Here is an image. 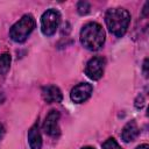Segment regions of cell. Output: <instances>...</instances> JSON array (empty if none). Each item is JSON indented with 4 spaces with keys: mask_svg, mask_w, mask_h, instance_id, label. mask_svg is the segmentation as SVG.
Segmentation results:
<instances>
[{
    "mask_svg": "<svg viewBox=\"0 0 149 149\" xmlns=\"http://www.w3.org/2000/svg\"><path fill=\"white\" fill-rule=\"evenodd\" d=\"M106 61L102 57H93L91 58L85 68V73L90 79L98 80L102 77L104 70H105Z\"/></svg>",
    "mask_w": 149,
    "mask_h": 149,
    "instance_id": "5",
    "label": "cell"
},
{
    "mask_svg": "<svg viewBox=\"0 0 149 149\" xmlns=\"http://www.w3.org/2000/svg\"><path fill=\"white\" fill-rule=\"evenodd\" d=\"M102 149H121V147L113 137H109L102 143Z\"/></svg>",
    "mask_w": 149,
    "mask_h": 149,
    "instance_id": "13",
    "label": "cell"
},
{
    "mask_svg": "<svg viewBox=\"0 0 149 149\" xmlns=\"http://www.w3.org/2000/svg\"><path fill=\"white\" fill-rule=\"evenodd\" d=\"M10 66V55L9 54H2L0 55V73L5 74Z\"/></svg>",
    "mask_w": 149,
    "mask_h": 149,
    "instance_id": "11",
    "label": "cell"
},
{
    "mask_svg": "<svg viewBox=\"0 0 149 149\" xmlns=\"http://www.w3.org/2000/svg\"><path fill=\"white\" fill-rule=\"evenodd\" d=\"M3 134H5V128H3V126L0 123V139L3 136Z\"/></svg>",
    "mask_w": 149,
    "mask_h": 149,
    "instance_id": "14",
    "label": "cell"
},
{
    "mask_svg": "<svg viewBox=\"0 0 149 149\" xmlns=\"http://www.w3.org/2000/svg\"><path fill=\"white\" fill-rule=\"evenodd\" d=\"M139 135V127L136 125V122L134 120L129 121L126 123V126L123 127L122 132H121V137L125 142H132L136 139V136Z\"/></svg>",
    "mask_w": 149,
    "mask_h": 149,
    "instance_id": "9",
    "label": "cell"
},
{
    "mask_svg": "<svg viewBox=\"0 0 149 149\" xmlns=\"http://www.w3.org/2000/svg\"><path fill=\"white\" fill-rule=\"evenodd\" d=\"M28 142L31 149H41L42 147V137L38 130V125L35 123L28 130Z\"/></svg>",
    "mask_w": 149,
    "mask_h": 149,
    "instance_id": "10",
    "label": "cell"
},
{
    "mask_svg": "<svg viewBox=\"0 0 149 149\" xmlns=\"http://www.w3.org/2000/svg\"><path fill=\"white\" fill-rule=\"evenodd\" d=\"M81 149H94L93 147H83Z\"/></svg>",
    "mask_w": 149,
    "mask_h": 149,
    "instance_id": "17",
    "label": "cell"
},
{
    "mask_svg": "<svg viewBox=\"0 0 149 149\" xmlns=\"http://www.w3.org/2000/svg\"><path fill=\"white\" fill-rule=\"evenodd\" d=\"M35 28V20L30 14L23 15L16 23H14L9 30V36L14 42L21 43L27 40L30 33Z\"/></svg>",
    "mask_w": 149,
    "mask_h": 149,
    "instance_id": "3",
    "label": "cell"
},
{
    "mask_svg": "<svg viewBox=\"0 0 149 149\" xmlns=\"http://www.w3.org/2000/svg\"><path fill=\"white\" fill-rule=\"evenodd\" d=\"M61 22V14L58 10L50 8L43 13L41 17V30L45 36H51L56 33Z\"/></svg>",
    "mask_w": 149,
    "mask_h": 149,
    "instance_id": "4",
    "label": "cell"
},
{
    "mask_svg": "<svg viewBox=\"0 0 149 149\" xmlns=\"http://www.w3.org/2000/svg\"><path fill=\"white\" fill-rule=\"evenodd\" d=\"M58 120H59V113L55 109L50 111L45 118L44 125H43V130L45 134L49 136L56 137L59 135V126H58Z\"/></svg>",
    "mask_w": 149,
    "mask_h": 149,
    "instance_id": "7",
    "label": "cell"
},
{
    "mask_svg": "<svg viewBox=\"0 0 149 149\" xmlns=\"http://www.w3.org/2000/svg\"><path fill=\"white\" fill-rule=\"evenodd\" d=\"M148 59H146L144 61V64H143V69H144V73H146V76H147V66H148Z\"/></svg>",
    "mask_w": 149,
    "mask_h": 149,
    "instance_id": "16",
    "label": "cell"
},
{
    "mask_svg": "<svg viewBox=\"0 0 149 149\" xmlns=\"http://www.w3.org/2000/svg\"><path fill=\"white\" fill-rule=\"evenodd\" d=\"M136 149H149V146H148V144H141V146H139Z\"/></svg>",
    "mask_w": 149,
    "mask_h": 149,
    "instance_id": "15",
    "label": "cell"
},
{
    "mask_svg": "<svg viewBox=\"0 0 149 149\" xmlns=\"http://www.w3.org/2000/svg\"><path fill=\"white\" fill-rule=\"evenodd\" d=\"M92 91H93V87H92L91 84L80 83V84H78L77 86H74L72 88V91L70 93L71 100L73 102H77V104H81L91 97Z\"/></svg>",
    "mask_w": 149,
    "mask_h": 149,
    "instance_id": "6",
    "label": "cell"
},
{
    "mask_svg": "<svg viewBox=\"0 0 149 149\" xmlns=\"http://www.w3.org/2000/svg\"><path fill=\"white\" fill-rule=\"evenodd\" d=\"M91 9V6L87 1H79L77 5V10L80 15H86Z\"/></svg>",
    "mask_w": 149,
    "mask_h": 149,
    "instance_id": "12",
    "label": "cell"
},
{
    "mask_svg": "<svg viewBox=\"0 0 149 149\" xmlns=\"http://www.w3.org/2000/svg\"><path fill=\"white\" fill-rule=\"evenodd\" d=\"M80 42L87 50H99L105 42V31L102 27L97 22L86 23L80 30Z\"/></svg>",
    "mask_w": 149,
    "mask_h": 149,
    "instance_id": "2",
    "label": "cell"
},
{
    "mask_svg": "<svg viewBox=\"0 0 149 149\" xmlns=\"http://www.w3.org/2000/svg\"><path fill=\"white\" fill-rule=\"evenodd\" d=\"M42 98L45 102L52 104V102H61L63 99V94L61 90L55 85H48L42 88Z\"/></svg>",
    "mask_w": 149,
    "mask_h": 149,
    "instance_id": "8",
    "label": "cell"
},
{
    "mask_svg": "<svg viewBox=\"0 0 149 149\" xmlns=\"http://www.w3.org/2000/svg\"><path fill=\"white\" fill-rule=\"evenodd\" d=\"M105 21L108 30L116 37H121L128 29L130 14L125 8H112L106 12Z\"/></svg>",
    "mask_w": 149,
    "mask_h": 149,
    "instance_id": "1",
    "label": "cell"
}]
</instances>
